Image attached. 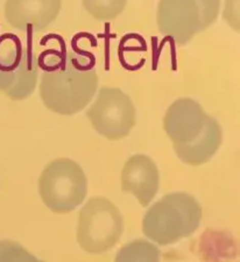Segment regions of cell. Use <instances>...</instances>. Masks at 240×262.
I'll return each instance as SVG.
<instances>
[{"instance_id":"6da1fadb","label":"cell","mask_w":240,"mask_h":262,"mask_svg":"<svg viewBox=\"0 0 240 262\" xmlns=\"http://www.w3.org/2000/svg\"><path fill=\"white\" fill-rule=\"evenodd\" d=\"M50 63L37 61L43 69L40 79V97L45 106L62 116L83 111L98 88L92 55L84 57L74 52L50 55Z\"/></svg>"},{"instance_id":"7a4b0ae2","label":"cell","mask_w":240,"mask_h":262,"mask_svg":"<svg viewBox=\"0 0 240 262\" xmlns=\"http://www.w3.org/2000/svg\"><path fill=\"white\" fill-rule=\"evenodd\" d=\"M201 221L202 208L195 197L185 192H171L147 211L142 231L154 243L167 246L195 233Z\"/></svg>"},{"instance_id":"3957f363","label":"cell","mask_w":240,"mask_h":262,"mask_svg":"<svg viewBox=\"0 0 240 262\" xmlns=\"http://www.w3.org/2000/svg\"><path fill=\"white\" fill-rule=\"evenodd\" d=\"M221 0H160L158 26L162 35L184 46L211 26L220 14Z\"/></svg>"},{"instance_id":"277c9868","label":"cell","mask_w":240,"mask_h":262,"mask_svg":"<svg viewBox=\"0 0 240 262\" xmlns=\"http://www.w3.org/2000/svg\"><path fill=\"white\" fill-rule=\"evenodd\" d=\"M42 202L55 213H68L84 202L88 181L82 167L70 159H57L45 167L39 179Z\"/></svg>"},{"instance_id":"5b68a950","label":"cell","mask_w":240,"mask_h":262,"mask_svg":"<svg viewBox=\"0 0 240 262\" xmlns=\"http://www.w3.org/2000/svg\"><path fill=\"white\" fill-rule=\"evenodd\" d=\"M124 218L113 203L105 197H92L79 212L77 242L89 254H103L119 242Z\"/></svg>"},{"instance_id":"8992f818","label":"cell","mask_w":240,"mask_h":262,"mask_svg":"<svg viewBox=\"0 0 240 262\" xmlns=\"http://www.w3.org/2000/svg\"><path fill=\"white\" fill-rule=\"evenodd\" d=\"M37 75V58L29 41L24 48L14 34L0 35V91L12 100H23L35 90Z\"/></svg>"},{"instance_id":"52a82bcc","label":"cell","mask_w":240,"mask_h":262,"mask_svg":"<svg viewBox=\"0 0 240 262\" xmlns=\"http://www.w3.org/2000/svg\"><path fill=\"white\" fill-rule=\"evenodd\" d=\"M92 126L108 140H120L129 134L137 121L130 97L118 88H102L86 111Z\"/></svg>"},{"instance_id":"ba28073f","label":"cell","mask_w":240,"mask_h":262,"mask_svg":"<svg viewBox=\"0 0 240 262\" xmlns=\"http://www.w3.org/2000/svg\"><path fill=\"white\" fill-rule=\"evenodd\" d=\"M208 117L196 100L181 98L168 107L163 128L172 145H187L199 138Z\"/></svg>"},{"instance_id":"9c48e42d","label":"cell","mask_w":240,"mask_h":262,"mask_svg":"<svg viewBox=\"0 0 240 262\" xmlns=\"http://www.w3.org/2000/svg\"><path fill=\"white\" fill-rule=\"evenodd\" d=\"M62 0H6L5 19L23 32H42L60 14Z\"/></svg>"},{"instance_id":"30bf717a","label":"cell","mask_w":240,"mask_h":262,"mask_svg":"<svg viewBox=\"0 0 240 262\" xmlns=\"http://www.w3.org/2000/svg\"><path fill=\"white\" fill-rule=\"evenodd\" d=\"M160 187L158 166L149 156L137 154L126 161L121 171V189L137 197L141 206H148Z\"/></svg>"},{"instance_id":"8fae6325","label":"cell","mask_w":240,"mask_h":262,"mask_svg":"<svg viewBox=\"0 0 240 262\" xmlns=\"http://www.w3.org/2000/svg\"><path fill=\"white\" fill-rule=\"evenodd\" d=\"M221 125L212 117H208L204 128L195 141L187 145H172L175 154L181 161L190 166H201L209 162L222 145Z\"/></svg>"},{"instance_id":"7c38bea8","label":"cell","mask_w":240,"mask_h":262,"mask_svg":"<svg viewBox=\"0 0 240 262\" xmlns=\"http://www.w3.org/2000/svg\"><path fill=\"white\" fill-rule=\"evenodd\" d=\"M115 262H160V251L147 240L138 239L121 247Z\"/></svg>"},{"instance_id":"4fadbf2b","label":"cell","mask_w":240,"mask_h":262,"mask_svg":"<svg viewBox=\"0 0 240 262\" xmlns=\"http://www.w3.org/2000/svg\"><path fill=\"white\" fill-rule=\"evenodd\" d=\"M127 0H83V6L96 20L110 21L123 13Z\"/></svg>"},{"instance_id":"5bb4252c","label":"cell","mask_w":240,"mask_h":262,"mask_svg":"<svg viewBox=\"0 0 240 262\" xmlns=\"http://www.w3.org/2000/svg\"><path fill=\"white\" fill-rule=\"evenodd\" d=\"M0 262H43L26 251L21 245L0 240Z\"/></svg>"}]
</instances>
